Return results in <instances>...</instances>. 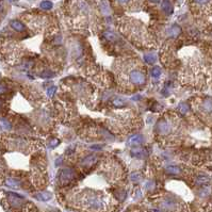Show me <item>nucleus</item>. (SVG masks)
Masks as SVG:
<instances>
[{
	"label": "nucleus",
	"instance_id": "nucleus-1",
	"mask_svg": "<svg viewBox=\"0 0 212 212\" xmlns=\"http://www.w3.org/2000/svg\"><path fill=\"white\" fill-rule=\"evenodd\" d=\"M129 80L136 85H142L146 80V76L139 69H132L129 72Z\"/></svg>",
	"mask_w": 212,
	"mask_h": 212
},
{
	"label": "nucleus",
	"instance_id": "nucleus-2",
	"mask_svg": "<svg viewBox=\"0 0 212 212\" xmlns=\"http://www.w3.org/2000/svg\"><path fill=\"white\" fill-rule=\"evenodd\" d=\"M74 177V171L70 169H64L61 171L59 175V179L61 182H67V181L72 180Z\"/></svg>",
	"mask_w": 212,
	"mask_h": 212
},
{
	"label": "nucleus",
	"instance_id": "nucleus-3",
	"mask_svg": "<svg viewBox=\"0 0 212 212\" xmlns=\"http://www.w3.org/2000/svg\"><path fill=\"white\" fill-rule=\"evenodd\" d=\"M8 196H9V199H10V204H11L13 207H17V206H21V204H23L24 197L21 196V195L9 192V193H8Z\"/></svg>",
	"mask_w": 212,
	"mask_h": 212
},
{
	"label": "nucleus",
	"instance_id": "nucleus-4",
	"mask_svg": "<svg viewBox=\"0 0 212 212\" xmlns=\"http://www.w3.org/2000/svg\"><path fill=\"white\" fill-rule=\"evenodd\" d=\"M201 111L205 112L206 114L212 115V98L207 97L201 102Z\"/></svg>",
	"mask_w": 212,
	"mask_h": 212
},
{
	"label": "nucleus",
	"instance_id": "nucleus-5",
	"mask_svg": "<svg viewBox=\"0 0 212 212\" xmlns=\"http://www.w3.org/2000/svg\"><path fill=\"white\" fill-rule=\"evenodd\" d=\"M144 142V138H143L141 134H136V136L131 137L128 141V144L130 146H138V145H141Z\"/></svg>",
	"mask_w": 212,
	"mask_h": 212
},
{
	"label": "nucleus",
	"instance_id": "nucleus-6",
	"mask_svg": "<svg viewBox=\"0 0 212 212\" xmlns=\"http://www.w3.org/2000/svg\"><path fill=\"white\" fill-rule=\"evenodd\" d=\"M157 130L159 131V133L161 134H165L169 131V126L165 120H159L157 124Z\"/></svg>",
	"mask_w": 212,
	"mask_h": 212
},
{
	"label": "nucleus",
	"instance_id": "nucleus-7",
	"mask_svg": "<svg viewBox=\"0 0 212 212\" xmlns=\"http://www.w3.org/2000/svg\"><path fill=\"white\" fill-rule=\"evenodd\" d=\"M36 199L38 201H49L51 198V194L48 193V192H41V193H36V194L33 195Z\"/></svg>",
	"mask_w": 212,
	"mask_h": 212
},
{
	"label": "nucleus",
	"instance_id": "nucleus-8",
	"mask_svg": "<svg viewBox=\"0 0 212 212\" xmlns=\"http://www.w3.org/2000/svg\"><path fill=\"white\" fill-rule=\"evenodd\" d=\"M161 7H162V10L167 14V15H171V14L173 13V5H172V3L169 2V0H163Z\"/></svg>",
	"mask_w": 212,
	"mask_h": 212
},
{
	"label": "nucleus",
	"instance_id": "nucleus-9",
	"mask_svg": "<svg viewBox=\"0 0 212 212\" xmlns=\"http://www.w3.org/2000/svg\"><path fill=\"white\" fill-rule=\"evenodd\" d=\"M10 26H11L14 30H16V31H18V32H21L25 30V26H24V24H21L19 21H11Z\"/></svg>",
	"mask_w": 212,
	"mask_h": 212
},
{
	"label": "nucleus",
	"instance_id": "nucleus-10",
	"mask_svg": "<svg viewBox=\"0 0 212 212\" xmlns=\"http://www.w3.org/2000/svg\"><path fill=\"white\" fill-rule=\"evenodd\" d=\"M167 32H169V34L171 36L176 37V36H178L179 34L181 33V28L179 27V26H177V25H174V26H172V27L169 28Z\"/></svg>",
	"mask_w": 212,
	"mask_h": 212
},
{
	"label": "nucleus",
	"instance_id": "nucleus-11",
	"mask_svg": "<svg viewBox=\"0 0 212 212\" xmlns=\"http://www.w3.org/2000/svg\"><path fill=\"white\" fill-rule=\"evenodd\" d=\"M144 61L148 64H153L155 62L157 61V56L155 53L153 52H148V53H145L144 54Z\"/></svg>",
	"mask_w": 212,
	"mask_h": 212
},
{
	"label": "nucleus",
	"instance_id": "nucleus-12",
	"mask_svg": "<svg viewBox=\"0 0 212 212\" xmlns=\"http://www.w3.org/2000/svg\"><path fill=\"white\" fill-rule=\"evenodd\" d=\"M100 9H101V13L104 14V15H108V14L110 13V8H109L106 0H102L101 1V3H100Z\"/></svg>",
	"mask_w": 212,
	"mask_h": 212
},
{
	"label": "nucleus",
	"instance_id": "nucleus-13",
	"mask_svg": "<svg viewBox=\"0 0 212 212\" xmlns=\"http://www.w3.org/2000/svg\"><path fill=\"white\" fill-rule=\"evenodd\" d=\"M165 171L169 173V174H179L181 172L180 167L178 166H173V165H171V166H167L166 169H165Z\"/></svg>",
	"mask_w": 212,
	"mask_h": 212
},
{
	"label": "nucleus",
	"instance_id": "nucleus-14",
	"mask_svg": "<svg viewBox=\"0 0 212 212\" xmlns=\"http://www.w3.org/2000/svg\"><path fill=\"white\" fill-rule=\"evenodd\" d=\"M5 183H7L8 185H10V187H18V185H21L19 180H17V179H15V178H8L7 180H5Z\"/></svg>",
	"mask_w": 212,
	"mask_h": 212
},
{
	"label": "nucleus",
	"instance_id": "nucleus-15",
	"mask_svg": "<svg viewBox=\"0 0 212 212\" xmlns=\"http://www.w3.org/2000/svg\"><path fill=\"white\" fill-rule=\"evenodd\" d=\"M178 110H179V112H181L182 114H187L190 110V107H189V104L182 102V104H180L178 106Z\"/></svg>",
	"mask_w": 212,
	"mask_h": 212
},
{
	"label": "nucleus",
	"instance_id": "nucleus-16",
	"mask_svg": "<svg viewBox=\"0 0 212 212\" xmlns=\"http://www.w3.org/2000/svg\"><path fill=\"white\" fill-rule=\"evenodd\" d=\"M104 35L107 40H109V41H114V40H116V35H115V33H113V32H111V31L104 32Z\"/></svg>",
	"mask_w": 212,
	"mask_h": 212
},
{
	"label": "nucleus",
	"instance_id": "nucleus-17",
	"mask_svg": "<svg viewBox=\"0 0 212 212\" xmlns=\"http://www.w3.org/2000/svg\"><path fill=\"white\" fill-rule=\"evenodd\" d=\"M1 129H3V130H9V129H11V124H10L7 120H5V118L1 120Z\"/></svg>",
	"mask_w": 212,
	"mask_h": 212
},
{
	"label": "nucleus",
	"instance_id": "nucleus-18",
	"mask_svg": "<svg viewBox=\"0 0 212 212\" xmlns=\"http://www.w3.org/2000/svg\"><path fill=\"white\" fill-rule=\"evenodd\" d=\"M41 8L43 10H50L52 8V2L51 1H43L41 3Z\"/></svg>",
	"mask_w": 212,
	"mask_h": 212
},
{
	"label": "nucleus",
	"instance_id": "nucleus-19",
	"mask_svg": "<svg viewBox=\"0 0 212 212\" xmlns=\"http://www.w3.org/2000/svg\"><path fill=\"white\" fill-rule=\"evenodd\" d=\"M95 160H96V157H95V156H88V157H86L83 161H82V162H83L82 164H85V165L91 164V163H93Z\"/></svg>",
	"mask_w": 212,
	"mask_h": 212
},
{
	"label": "nucleus",
	"instance_id": "nucleus-20",
	"mask_svg": "<svg viewBox=\"0 0 212 212\" xmlns=\"http://www.w3.org/2000/svg\"><path fill=\"white\" fill-rule=\"evenodd\" d=\"M151 75H153V77H155V78H157V77H159L161 75V69L160 67H158V66H156V67H153V69H151Z\"/></svg>",
	"mask_w": 212,
	"mask_h": 212
},
{
	"label": "nucleus",
	"instance_id": "nucleus-21",
	"mask_svg": "<svg viewBox=\"0 0 212 212\" xmlns=\"http://www.w3.org/2000/svg\"><path fill=\"white\" fill-rule=\"evenodd\" d=\"M196 5H201V7H204V5H208L210 2H211L212 0H193Z\"/></svg>",
	"mask_w": 212,
	"mask_h": 212
},
{
	"label": "nucleus",
	"instance_id": "nucleus-22",
	"mask_svg": "<svg viewBox=\"0 0 212 212\" xmlns=\"http://www.w3.org/2000/svg\"><path fill=\"white\" fill-rule=\"evenodd\" d=\"M113 104H114V106H116V107H124L125 104H126V102H125L123 99H120V98H116V99L113 100Z\"/></svg>",
	"mask_w": 212,
	"mask_h": 212
},
{
	"label": "nucleus",
	"instance_id": "nucleus-23",
	"mask_svg": "<svg viewBox=\"0 0 212 212\" xmlns=\"http://www.w3.org/2000/svg\"><path fill=\"white\" fill-rule=\"evenodd\" d=\"M130 179L132 181H140L141 180V176L138 174V173H133V174L130 176Z\"/></svg>",
	"mask_w": 212,
	"mask_h": 212
},
{
	"label": "nucleus",
	"instance_id": "nucleus-24",
	"mask_svg": "<svg viewBox=\"0 0 212 212\" xmlns=\"http://www.w3.org/2000/svg\"><path fill=\"white\" fill-rule=\"evenodd\" d=\"M56 86H51V88H49L47 90V95L51 97V96H53V94L56 93Z\"/></svg>",
	"mask_w": 212,
	"mask_h": 212
},
{
	"label": "nucleus",
	"instance_id": "nucleus-25",
	"mask_svg": "<svg viewBox=\"0 0 212 212\" xmlns=\"http://www.w3.org/2000/svg\"><path fill=\"white\" fill-rule=\"evenodd\" d=\"M132 153H137V155H134V156H137V157H144L143 155H144L145 153H144V150H138V149H137V150H133Z\"/></svg>",
	"mask_w": 212,
	"mask_h": 212
},
{
	"label": "nucleus",
	"instance_id": "nucleus-26",
	"mask_svg": "<svg viewBox=\"0 0 212 212\" xmlns=\"http://www.w3.org/2000/svg\"><path fill=\"white\" fill-rule=\"evenodd\" d=\"M145 187H146L147 190H151L153 189V187H155V182L153 181H148V182L145 185Z\"/></svg>",
	"mask_w": 212,
	"mask_h": 212
},
{
	"label": "nucleus",
	"instance_id": "nucleus-27",
	"mask_svg": "<svg viewBox=\"0 0 212 212\" xmlns=\"http://www.w3.org/2000/svg\"><path fill=\"white\" fill-rule=\"evenodd\" d=\"M41 76L43 77V78H49V77L53 76V74H52V72H43Z\"/></svg>",
	"mask_w": 212,
	"mask_h": 212
},
{
	"label": "nucleus",
	"instance_id": "nucleus-28",
	"mask_svg": "<svg viewBox=\"0 0 212 212\" xmlns=\"http://www.w3.org/2000/svg\"><path fill=\"white\" fill-rule=\"evenodd\" d=\"M59 140H53V141H51V142H50V146L51 147H56V145H59Z\"/></svg>",
	"mask_w": 212,
	"mask_h": 212
},
{
	"label": "nucleus",
	"instance_id": "nucleus-29",
	"mask_svg": "<svg viewBox=\"0 0 212 212\" xmlns=\"http://www.w3.org/2000/svg\"><path fill=\"white\" fill-rule=\"evenodd\" d=\"M92 148L93 149H98V150H99V149H101V147H98V145H94V146H92Z\"/></svg>",
	"mask_w": 212,
	"mask_h": 212
},
{
	"label": "nucleus",
	"instance_id": "nucleus-30",
	"mask_svg": "<svg viewBox=\"0 0 212 212\" xmlns=\"http://www.w3.org/2000/svg\"><path fill=\"white\" fill-rule=\"evenodd\" d=\"M140 99V96H133L132 97V100H138Z\"/></svg>",
	"mask_w": 212,
	"mask_h": 212
},
{
	"label": "nucleus",
	"instance_id": "nucleus-31",
	"mask_svg": "<svg viewBox=\"0 0 212 212\" xmlns=\"http://www.w3.org/2000/svg\"><path fill=\"white\" fill-rule=\"evenodd\" d=\"M117 1L120 3H125V2H127V1H129V0H117Z\"/></svg>",
	"mask_w": 212,
	"mask_h": 212
},
{
	"label": "nucleus",
	"instance_id": "nucleus-32",
	"mask_svg": "<svg viewBox=\"0 0 212 212\" xmlns=\"http://www.w3.org/2000/svg\"><path fill=\"white\" fill-rule=\"evenodd\" d=\"M150 1H153V2H155V3H157V2H159L160 0H150Z\"/></svg>",
	"mask_w": 212,
	"mask_h": 212
},
{
	"label": "nucleus",
	"instance_id": "nucleus-33",
	"mask_svg": "<svg viewBox=\"0 0 212 212\" xmlns=\"http://www.w3.org/2000/svg\"><path fill=\"white\" fill-rule=\"evenodd\" d=\"M9 1H11V2H14V1H16V0H9Z\"/></svg>",
	"mask_w": 212,
	"mask_h": 212
}]
</instances>
